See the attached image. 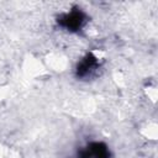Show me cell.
<instances>
[{
  "label": "cell",
  "instance_id": "cell-1",
  "mask_svg": "<svg viewBox=\"0 0 158 158\" xmlns=\"http://www.w3.org/2000/svg\"><path fill=\"white\" fill-rule=\"evenodd\" d=\"M85 21H86V16L79 9H73L72 11L63 14L60 17H58V23L72 32L79 31L84 26Z\"/></svg>",
  "mask_w": 158,
  "mask_h": 158
},
{
  "label": "cell",
  "instance_id": "cell-2",
  "mask_svg": "<svg viewBox=\"0 0 158 158\" xmlns=\"http://www.w3.org/2000/svg\"><path fill=\"white\" fill-rule=\"evenodd\" d=\"M78 158H110V152L104 143L93 142L79 151Z\"/></svg>",
  "mask_w": 158,
  "mask_h": 158
},
{
  "label": "cell",
  "instance_id": "cell-3",
  "mask_svg": "<svg viewBox=\"0 0 158 158\" xmlns=\"http://www.w3.org/2000/svg\"><path fill=\"white\" fill-rule=\"evenodd\" d=\"M98 67H99V62H98L96 57H94L91 53H89L78 64V67H77V75L79 78H86L93 72H95Z\"/></svg>",
  "mask_w": 158,
  "mask_h": 158
}]
</instances>
